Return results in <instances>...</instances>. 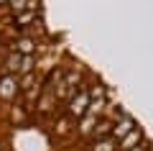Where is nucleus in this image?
Here are the masks:
<instances>
[{
	"label": "nucleus",
	"mask_w": 153,
	"mask_h": 151,
	"mask_svg": "<svg viewBox=\"0 0 153 151\" xmlns=\"http://www.w3.org/2000/svg\"><path fill=\"white\" fill-rule=\"evenodd\" d=\"M18 51H23V54H31V51H33V41H28V38L18 41Z\"/></svg>",
	"instance_id": "f03ea898"
},
{
	"label": "nucleus",
	"mask_w": 153,
	"mask_h": 151,
	"mask_svg": "<svg viewBox=\"0 0 153 151\" xmlns=\"http://www.w3.org/2000/svg\"><path fill=\"white\" fill-rule=\"evenodd\" d=\"M0 3H5V0H0Z\"/></svg>",
	"instance_id": "39448f33"
},
{
	"label": "nucleus",
	"mask_w": 153,
	"mask_h": 151,
	"mask_svg": "<svg viewBox=\"0 0 153 151\" xmlns=\"http://www.w3.org/2000/svg\"><path fill=\"white\" fill-rule=\"evenodd\" d=\"M31 69V59H23V67H21V72H28Z\"/></svg>",
	"instance_id": "20e7f679"
},
{
	"label": "nucleus",
	"mask_w": 153,
	"mask_h": 151,
	"mask_svg": "<svg viewBox=\"0 0 153 151\" xmlns=\"http://www.w3.org/2000/svg\"><path fill=\"white\" fill-rule=\"evenodd\" d=\"M13 87H16V85H13L10 80H5V82H3V90H0V92H3L5 97H10V95H13Z\"/></svg>",
	"instance_id": "7ed1b4c3"
},
{
	"label": "nucleus",
	"mask_w": 153,
	"mask_h": 151,
	"mask_svg": "<svg viewBox=\"0 0 153 151\" xmlns=\"http://www.w3.org/2000/svg\"><path fill=\"white\" fill-rule=\"evenodd\" d=\"M89 103H92V100H89V92H87V90H79V92L69 100V108H66V110H69L71 118H84L87 110H89Z\"/></svg>",
	"instance_id": "f257e3e1"
}]
</instances>
